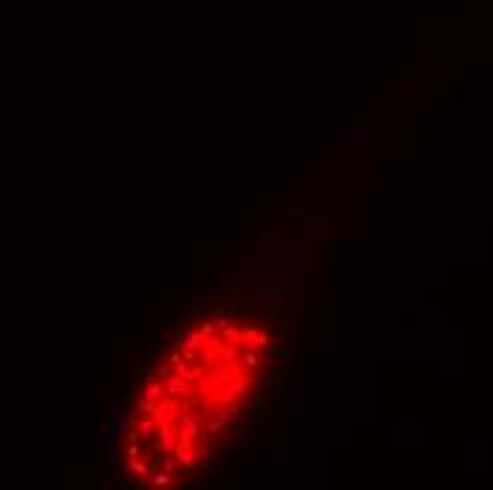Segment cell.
<instances>
[{"label": "cell", "instance_id": "obj_1", "mask_svg": "<svg viewBox=\"0 0 493 490\" xmlns=\"http://www.w3.org/2000/svg\"><path fill=\"white\" fill-rule=\"evenodd\" d=\"M162 383H164V394L173 397V399H184V397H190V394H193V386H190L187 380H182L179 374H167Z\"/></svg>", "mask_w": 493, "mask_h": 490}, {"label": "cell", "instance_id": "obj_2", "mask_svg": "<svg viewBox=\"0 0 493 490\" xmlns=\"http://www.w3.org/2000/svg\"><path fill=\"white\" fill-rule=\"evenodd\" d=\"M156 436H159L162 451H164V454H173V451H176L179 439H176V428H173V422H162V425H156Z\"/></svg>", "mask_w": 493, "mask_h": 490}, {"label": "cell", "instance_id": "obj_3", "mask_svg": "<svg viewBox=\"0 0 493 490\" xmlns=\"http://www.w3.org/2000/svg\"><path fill=\"white\" fill-rule=\"evenodd\" d=\"M247 349H253V352H264V349H269V334H266V329L250 334V337H247Z\"/></svg>", "mask_w": 493, "mask_h": 490}, {"label": "cell", "instance_id": "obj_4", "mask_svg": "<svg viewBox=\"0 0 493 490\" xmlns=\"http://www.w3.org/2000/svg\"><path fill=\"white\" fill-rule=\"evenodd\" d=\"M173 374H179L182 380H187L190 386H196V380L201 377V371H198V368L193 371V368H187V363H184V360H179V363L173 365Z\"/></svg>", "mask_w": 493, "mask_h": 490}, {"label": "cell", "instance_id": "obj_5", "mask_svg": "<svg viewBox=\"0 0 493 490\" xmlns=\"http://www.w3.org/2000/svg\"><path fill=\"white\" fill-rule=\"evenodd\" d=\"M145 397L153 399V402L162 399V397H164V383H162V380H150L148 386H145Z\"/></svg>", "mask_w": 493, "mask_h": 490}, {"label": "cell", "instance_id": "obj_6", "mask_svg": "<svg viewBox=\"0 0 493 490\" xmlns=\"http://www.w3.org/2000/svg\"><path fill=\"white\" fill-rule=\"evenodd\" d=\"M136 433H139V436H145V439H148V436H156V422H153V417H150V414L136 425Z\"/></svg>", "mask_w": 493, "mask_h": 490}, {"label": "cell", "instance_id": "obj_7", "mask_svg": "<svg viewBox=\"0 0 493 490\" xmlns=\"http://www.w3.org/2000/svg\"><path fill=\"white\" fill-rule=\"evenodd\" d=\"M201 343H204V340H201V334L196 331V334H187V337H184L182 349H184V352H198V346H201Z\"/></svg>", "mask_w": 493, "mask_h": 490}, {"label": "cell", "instance_id": "obj_8", "mask_svg": "<svg viewBox=\"0 0 493 490\" xmlns=\"http://www.w3.org/2000/svg\"><path fill=\"white\" fill-rule=\"evenodd\" d=\"M241 363H244V368H261V357L250 349V352L241 354Z\"/></svg>", "mask_w": 493, "mask_h": 490}, {"label": "cell", "instance_id": "obj_9", "mask_svg": "<svg viewBox=\"0 0 493 490\" xmlns=\"http://www.w3.org/2000/svg\"><path fill=\"white\" fill-rule=\"evenodd\" d=\"M213 331H216V323H201V326H198V334H201V340L204 343L213 340Z\"/></svg>", "mask_w": 493, "mask_h": 490}, {"label": "cell", "instance_id": "obj_10", "mask_svg": "<svg viewBox=\"0 0 493 490\" xmlns=\"http://www.w3.org/2000/svg\"><path fill=\"white\" fill-rule=\"evenodd\" d=\"M150 482H153L156 488H167L173 479H170V473H156V476H150Z\"/></svg>", "mask_w": 493, "mask_h": 490}, {"label": "cell", "instance_id": "obj_11", "mask_svg": "<svg viewBox=\"0 0 493 490\" xmlns=\"http://www.w3.org/2000/svg\"><path fill=\"white\" fill-rule=\"evenodd\" d=\"M131 470L136 473V476H145L150 470V465H145V462H139V459H131Z\"/></svg>", "mask_w": 493, "mask_h": 490}, {"label": "cell", "instance_id": "obj_12", "mask_svg": "<svg viewBox=\"0 0 493 490\" xmlns=\"http://www.w3.org/2000/svg\"><path fill=\"white\" fill-rule=\"evenodd\" d=\"M136 405H139V411H142V414H150V411H153V399L142 397V399H139V402H136Z\"/></svg>", "mask_w": 493, "mask_h": 490}, {"label": "cell", "instance_id": "obj_13", "mask_svg": "<svg viewBox=\"0 0 493 490\" xmlns=\"http://www.w3.org/2000/svg\"><path fill=\"white\" fill-rule=\"evenodd\" d=\"M167 374H173V365H170V363H164V365H159V368H156V377H159V380H164Z\"/></svg>", "mask_w": 493, "mask_h": 490}, {"label": "cell", "instance_id": "obj_14", "mask_svg": "<svg viewBox=\"0 0 493 490\" xmlns=\"http://www.w3.org/2000/svg\"><path fill=\"white\" fill-rule=\"evenodd\" d=\"M179 360H182V354H179V352H170V354H167V363H170V365H176Z\"/></svg>", "mask_w": 493, "mask_h": 490}, {"label": "cell", "instance_id": "obj_15", "mask_svg": "<svg viewBox=\"0 0 493 490\" xmlns=\"http://www.w3.org/2000/svg\"><path fill=\"white\" fill-rule=\"evenodd\" d=\"M216 326H218V329H224V326H230V318H218V320H216Z\"/></svg>", "mask_w": 493, "mask_h": 490}]
</instances>
